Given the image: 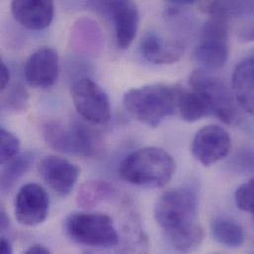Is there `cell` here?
Listing matches in <instances>:
<instances>
[{"label":"cell","instance_id":"obj_13","mask_svg":"<svg viewBox=\"0 0 254 254\" xmlns=\"http://www.w3.org/2000/svg\"><path fill=\"white\" fill-rule=\"evenodd\" d=\"M71 154L85 158L100 157L105 149L102 133L86 123L73 121L69 124Z\"/></svg>","mask_w":254,"mask_h":254},{"label":"cell","instance_id":"obj_28","mask_svg":"<svg viewBox=\"0 0 254 254\" xmlns=\"http://www.w3.org/2000/svg\"><path fill=\"white\" fill-rule=\"evenodd\" d=\"M220 0H199L198 8L202 13L213 15L218 12Z\"/></svg>","mask_w":254,"mask_h":254},{"label":"cell","instance_id":"obj_20","mask_svg":"<svg viewBox=\"0 0 254 254\" xmlns=\"http://www.w3.org/2000/svg\"><path fill=\"white\" fill-rule=\"evenodd\" d=\"M42 135L47 144L54 150L71 154V141L69 124L60 122H48L42 127Z\"/></svg>","mask_w":254,"mask_h":254},{"label":"cell","instance_id":"obj_21","mask_svg":"<svg viewBox=\"0 0 254 254\" xmlns=\"http://www.w3.org/2000/svg\"><path fill=\"white\" fill-rule=\"evenodd\" d=\"M33 156L30 152L18 154L11 160L7 161L1 171V190L8 192L16 182L28 171L32 164Z\"/></svg>","mask_w":254,"mask_h":254},{"label":"cell","instance_id":"obj_8","mask_svg":"<svg viewBox=\"0 0 254 254\" xmlns=\"http://www.w3.org/2000/svg\"><path fill=\"white\" fill-rule=\"evenodd\" d=\"M14 206L15 218L19 224L26 227H36L46 221L50 200L42 186L28 183L20 188Z\"/></svg>","mask_w":254,"mask_h":254},{"label":"cell","instance_id":"obj_9","mask_svg":"<svg viewBox=\"0 0 254 254\" xmlns=\"http://www.w3.org/2000/svg\"><path fill=\"white\" fill-rule=\"evenodd\" d=\"M60 71L59 55L53 48L44 47L34 52L24 65V76L34 88H49L55 84Z\"/></svg>","mask_w":254,"mask_h":254},{"label":"cell","instance_id":"obj_31","mask_svg":"<svg viewBox=\"0 0 254 254\" xmlns=\"http://www.w3.org/2000/svg\"><path fill=\"white\" fill-rule=\"evenodd\" d=\"M24 254H51V252L45 248L44 246L41 245H33L31 246L28 250H26L24 252Z\"/></svg>","mask_w":254,"mask_h":254},{"label":"cell","instance_id":"obj_11","mask_svg":"<svg viewBox=\"0 0 254 254\" xmlns=\"http://www.w3.org/2000/svg\"><path fill=\"white\" fill-rule=\"evenodd\" d=\"M104 15L113 21L118 48L126 50L133 42L138 28L139 15L135 3L132 0H112Z\"/></svg>","mask_w":254,"mask_h":254},{"label":"cell","instance_id":"obj_34","mask_svg":"<svg viewBox=\"0 0 254 254\" xmlns=\"http://www.w3.org/2000/svg\"><path fill=\"white\" fill-rule=\"evenodd\" d=\"M168 1L175 5H189L194 3L196 0H168Z\"/></svg>","mask_w":254,"mask_h":254},{"label":"cell","instance_id":"obj_7","mask_svg":"<svg viewBox=\"0 0 254 254\" xmlns=\"http://www.w3.org/2000/svg\"><path fill=\"white\" fill-rule=\"evenodd\" d=\"M232 148L229 132L218 125H208L195 134L191 151L193 156L204 166H211L227 157Z\"/></svg>","mask_w":254,"mask_h":254},{"label":"cell","instance_id":"obj_14","mask_svg":"<svg viewBox=\"0 0 254 254\" xmlns=\"http://www.w3.org/2000/svg\"><path fill=\"white\" fill-rule=\"evenodd\" d=\"M139 50L143 59L154 64H175L184 54V46L180 42H165L154 33L142 37Z\"/></svg>","mask_w":254,"mask_h":254},{"label":"cell","instance_id":"obj_5","mask_svg":"<svg viewBox=\"0 0 254 254\" xmlns=\"http://www.w3.org/2000/svg\"><path fill=\"white\" fill-rule=\"evenodd\" d=\"M192 89L203 93L212 107L213 115L227 125H235L239 120L238 103L234 92L227 84L207 69L194 70L189 76Z\"/></svg>","mask_w":254,"mask_h":254},{"label":"cell","instance_id":"obj_24","mask_svg":"<svg viewBox=\"0 0 254 254\" xmlns=\"http://www.w3.org/2000/svg\"><path fill=\"white\" fill-rule=\"evenodd\" d=\"M254 11V0H220L217 13L230 19L246 16Z\"/></svg>","mask_w":254,"mask_h":254},{"label":"cell","instance_id":"obj_27","mask_svg":"<svg viewBox=\"0 0 254 254\" xmlns=\"http://www.w3.org/2000/svg\"><path fill=\"white\" fill-rule=\"evenodd\" d=\"M235 200L242 211L254 215V177L237 189Z\"/></svg>","mask_w":254,"mask_h":254},{"label":"cell","instance_id":"obj_1","mask_svg":"<svg viewBox=\"0 0 254 254\" xmlns=\"http://www.w3.org/2000/svg\"><path fill=\"white\" fill-rule=\"evenodd\" d=\"M154 218L175 250L190 252L201 245L204 232L198 220V197L192 188L163 193L155 204Z\"/></svg>","mask_w":254,"mask_h":254},{"label":"cell","instance_id":"obj_10","mask_svg":"<svg viewBox=\"0 0 254 254\" xmlns=\"http://www.w3.org/2000/svg\"><path fill=\"white\" fill-rule=\"evenodd\" d=\"M39 172L56 193L64 197L70 194L80 175V169L76 164L57 155L42 158Z\"/></svg>","mask_w":254,"mask_h":254},{"label":"cell","instance_id":"obj_29","mask_svg":"<svg viewBox=\"0 0 254 254\" xmlns=\"http://www.w3.org/2000/svg\"><path fill=\"white\" fill-rule=\"evenodd\" d=\"M10 77H11V74H10V70H9L8 66L3 62H1V66H0V89H1V91H4L8 87Z\"/></svg>","mask_w":254,"mask_h":254},{"label":"cell","instance_id":"obj_16","mask_svg":"<svg viewBox=\"0 0 254 254\" xmlns=\"http://www.w3.org/2000/svg\"><path fill=\"white\" fill-rule=\"evenodd\" d=\"M177 110L182 119L188 123H194L213 115L210 102L203 93L181 86L177 87Z\"/></svg>","mask_w":254,"mask_h":254},{"label":"cell","instance_id":"obj_32","mask_svg":"<svg viewBox=\"0 0 254 254\" xmlns=\"http://www.w3.org/2000/svg\"><path fill=\"white\" fill-rule=\"evenodd\" d=\"M1 253L4 254H10L13 253V250H12V246H11V243L4 237L1 238Z\"/></svg>","mask_w":254,"mask_h":254},{"label":"cell","instance_id":"obj_12","mask_svg":"<svg viewBox=\"0 0 254 254\" xmlns=\"http://www.w3.org/2000/svg\"><path fill=\"white\" fill-rule=\"evenodd\" d=\"M11 13L23 27L41 31L53 22L55 3L54 0H12Z\"/></svg>","mask_w":254,"mask_h":254},{"label":"cell","instance_id":"obj_17","mask_svg":"<svg viewBox=\"0 0 254 254\" xmlns=\"http://www.w3.org/2000/svg\"><path fill=\"white\" fill-rule=\"evenodd\" d=\"M229 54V40L201 38L195 52V59L204 69L216 70L226 64Z\"/></svg>","mask_w":254,"mask_h":254},{"label":"cell","instance_id":"obj_6","mask_svg":"<svg viewBox=\"0 0 254 254\" xmlns=\"http://www.w3.org/2000/svg\"><path fill=\"white\" fill-rule=\"evenodd\" d=\"M71 98L77 113L88 123L103 125L110 120V100L106 92L92 79L83 77L71 86Z\"/></svg>","mask_w":254,"mask_h":254},{"label":"cell","instance_id":"obj_2","mask_svg":"<svg viewBox=\"0 0 254 254\" xmlns=\"http://www.w3.org/2000/svg\"><path fill=\"white\" fill-rule=\"evenodd\" d=\"M175 166L173 157L166 150L146 146L127 155L120 166V174L132 185L161 188L171 180Z\"/></svg>","mask_w":254,"mask_h":254},{"label":"cell","instance_id":"obj_18","mask_svg":"<svg viewBox=\"0 0 254 254\" xmlns=\"http://www.w3.org/2000/svg\"><path fill=\"white\" fill-rule=\"evenodd\" d=\"M211 233L213 238L222 246L237 249L245 243L243 227L227 217H218L212 221Z\"/></svg>","mask_w":254,"mask_h":254},{"label":"cell","instance_id":"obj_3","mask_svg":"<svg viewBox=\"0 0 254 254\" xmlns=\"http://www.w3.org/2000/svg\"><path fill=\"white\" fill-rule=\"evenodd\" d=\"M177 87L157 83L132 88L125 93L123 103L137 121L156 127L177 111Z\"/></svg>","mask_w":254,"mask_h":254},{"label":"cell","instance_id":"obj_33","mask_svg":"<svg viewBox=\"0 0 254 254\" xmlns=\"http://www.w3.org/2000/svg\"><path fill=\"white\" fill-rule=\"evenodd\" d=\"M10 226V220L9 217L7 216V214L4 211H1V216H0V228H1V232H5L7 231V229Z\"/></svg>","mask_w":254,"mask_h":254},{"label":"cell","instance_id":"obj_25","mask_svg":"<svg viewBox=\"0 0 254 254\" xmlns=\"http://www.w3.org/2000/svg\"><path fill=\"white\" fill-rule=\"evenodd\" d=\"M29 101L27 90L20 84H15L3 98L2 108L13 112H22L26 110Z\"/></svg>","mask_w":254,"mask_h":254},{"label":"cell","instance_id":"obj_23","mask_svg":"<svg viewBox=\"0 0 254 254\" xmlns=\"http://www.w3.org/2000/svg\"><path fill=\"white\" fill-rule=\"evenodd\" d=\"M229 168L237 174H254V148L239 149L229 161Z\"/></svg>","mask_w":254,"mask_h":254},{"label":"cell","instance_id":"obj_15","mask_svg":"<svg viewBox=\"0 0 254 254\" xmlns=\"http://www.w3.org/2000/svg\"><path fill=\"white\" fill-rule=\"evenodd\" d=\"M233 92L238 105L254 116V57L244 60L236 66Z\"/></svg>","mask_w":254,"mask_h":254},{"label":"cell","instance_id":"obj_26","mask_svg":"<svg viewBox=\"0 0 254 254\" xmlns=\"http://www.w3.org/2000/svg\"><path fill=\"white\" fill-rule=\"evenodd\" d=\"M0 162L4 164L18 155L20 140L14 133L2 127L0 129Z\"/></svg>","mask_w":254,"mask_h":254},{"label":"cell","instance_id":"obj_22","mask_svg":"<svg viewBox=\"0 0 254 254\" xmlns=\"http://www.w3.org/2000/svg\"><path fill=\"white\" fill-rule=\"evenodd\" d=\"M78 33L74 34L72 43L74 45V48L77 49L79 53H85L89 55H96L100 49H101V42L102 39L100 37V31L97 30V27H91L89 28V31L82 30L77 31Z\"/></svg>","mask_w":254,"mask_h":254},{"label":"cell","instance_id":"obj_30","mask_svg":"<svg viewBox=\"0 0 254 254\" xmlns=\"http://www.w3.org/2000/svg\"><path fill=\"white\" fill-rule=\"evenodd\" d=\"M111 1L112 0H89V3L92 6V8H94L96 11L104 14L105 10L107 9Z\"/></svg>","mask_w":254,"mask_h":254},{"label":"cell","instance_id":"obj_19","mask_svg":"<svg viewBox=\"0 0 254 254\" xmlns=\"http://www.w3.org/2000/svg\"><path fill=\"white\" fill-rule=\"evenodd\" d=\"M114 194V189L107 181L93 179L86 181L81 185L77 192L76 202L84 210H90L110 199Z\"/></svg>","mask_w":254,"mask_h":254},{"label":"cell","instance_id":"obj_4","mask_svg":"<svg viewBox=\"0 0 254 254\" xmlns=\"http://www.w3.org/2000/svg\"><path fill=\"white\" fill-rule=\"evenodd\" d=\"M67 236L76 244L111 249L119 244V236L111 217L101 213L74 212L64 221Z\"/></svg>","mask_w":254,"mask_h":254}]
</instances>
